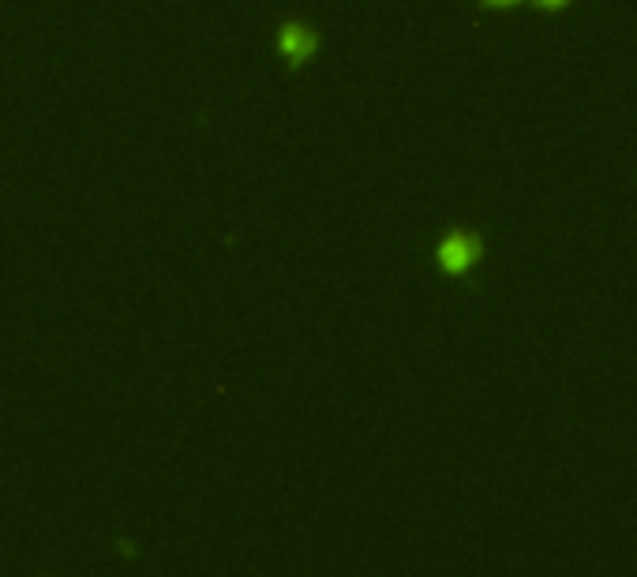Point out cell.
<instances>
[{
    "instance_id": "2",
    "label": "cell",
    "mask_w": 637,
    "mask_h": 577,
    "mask_svg": "<svg viewBox=\"0 0 637 577\" xmlns=\"http://www.w3.org/2000/svg\"><path fill=\"white\" fill-rule=\"evenodd\" d=\"M278 49H282L285 57L293 60V64H300L304 57H312L315 49V34L304 23H285L282 27V38H278Z\"/></svg>"
},
{
    "instance_id": "1",
    "label": "cell",
    "mask_w": 637,
    "mask_h": 577,
    "mask_svg": "<svg viewBox=\"0 0 637 577\" xmlns=\"http://www.w3.org/2000/svg\"><path fill=\"white\" fill-rule=\"evenodd\" d=\"M476 255H480V240L469 237V233H450V237L443 240V248H439V259H443V267L454 270V274H461V270L473 267Z\"/></svg>"
},
{
    "instance_id": "4",
    "label": "cell",
    "mask_w": 637,
    "mask_h": 577,
    "mask_svg": "<svg viewBox=\"0 0 637 577\" xmlns=\"http://www.w3.org/2000/svg\"><path fill=\"white\" fill-rule=\"evenodd\" d=\"M491 4H518V0H491Z\"/></svg>"
},
{
    "instance_id": "3",
    "label": "cell",
    "mask_w": 637,
    "mask_h": 577,
    "mask_svg": "<svg viewBox=\"0 0 637 577\" xmlns=\"http://www.w3.org/2000/svg\"><path fill=\"white\" fill-rule=\"evenodd\" d=\"M540 4H544V8H563L566 0H540Z\"/></svg>"
}]
</instances>
